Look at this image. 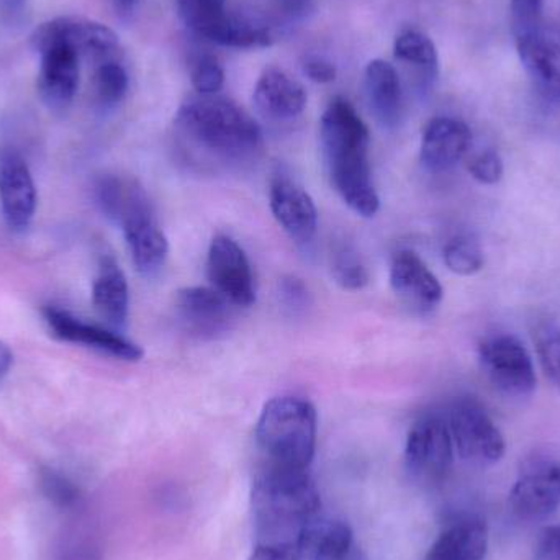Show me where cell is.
<instances>
[{
	"label": "cell",
	"instance_id": "6da1fadb",
	"mask_svg": "<svg viewBox=\"0 0 560 560\" xmlns=\"http://www.w3.org/2000/svg\"><path fill=\"white\" fill-rule=\"evenodd\" d=\"M323 161L329 183L342 202L364 219L381 209L369 164L368 125L346 98L329 102L319 121Z\"/></svg>",
	"mask_w": 560,
	"mask_h": 560
},
{
	"label": "cell",
	"instance_id": "7a4b0ae2",
	"mask_svg": "<svg viewBox=\"0 0 560 560\" xmlns=\"http://www.w3.org/2000/svg\"><path fill=\"white\" fill-rule=\"evenodd\" d=\"M176 127L190 150L212 163H242L258 153L262 133L255 118L220 95H197L180 105Z\"/></svg>",
	"mask_w": 560,
	"mask_h": 560
},
{
	"label": "cell",
	"instance_id": "3957f363",
	"mask_svg": "<svg viewBox=\"0 0 560 560\" xmlns=\"http://www.w3.org/2000/svg\"><path fill=\"white\" fill-rule=\"evenodd\" d=\"M252 500L258 542L299 545L322 506L308 470L272 466L258 474Z\"/></svg>",
	"mask_w": 560,
	"mask_h": 560
},
{
	"label": "cell",
	"instance_id": "277c9868",
	"mask_svg": "<svg viewBox=\"0 0 560 560\" xmlns=\"http://www.w3.org/2000/svg\"><path fill=\"white\" fill-rule=\"evenodd\" d=\"M95 199L102 213L124 232L138 272L156 276L170 255V243L144 187L133 177L108 174L95 184Z\"/></svg>",
	"mask_w": 560,
	"mask_h": 560
},
{
	"label": "cell",
	"instance_id": "5b68a950",
	"mask_svg": "<svg viewBox=\"0 0 560 560\" xmlns=\"http://www.w3.org/2000/svg\"><path fill=\"white\" fill-rule=\"evenodd\" d=\"M318 417L305 398L269 400L256 424V443L266 466L308 470L315 456Z\"/></svg>",
	"mask_w": 560,
	"mask_h": 560
},
{
	"label": "cell",
	"instance_id": "8992f818",
	"mask_svg": "<svg viewBox=\"0 0 560 560\" xmlns=\"http://www.w3.org/2000/svg\"><path fill=\"white\" fill-rule=\"evenodd\" d=\"M446 420L454 451L460 459L477 467H489L505 456L502 431L479 401L460 398L451 405Z\"/></svg>",
	"mask_w": 560,
	"mask_h": 560
},
{
	"label": "cell",
	"instance_id": "52a82bcc",
	"mask_svg": "<svg viewBox=\"0 0 560 560\" xmlns=\"http://www.w3.org/2000/svg\"><path fill=\"white\" fill-rule=\"evenodd\" d=\"M479 361L490 384L506 397L526 398L536 390L532 354L516 336L502 332L483 339Z\"/></svg>",
	"mask_w": 560,
	"mask_h": 560
},
{
	"label": "cell",
	"instance_id": "ba28073f",
	"mask_svg": "<svg viewBox=\"0 0 560 560\" xmlns=\"http://www.w3.org/2000/svg\"><path fill=\"white\" fill-rule=\"evenodd\" d=\"M450 427L440 415H424L415 421L405 444V466L421 483H440L454 463Z\"/></svg>",
	"mask_w": 560,
	"mask_h": 560
},
{
	"label": "cell",
	"instance_id": "9c48e42d",
	"mask_svg": "<svg viewBox=\"0 0 560 560\" xmlns=\"http://www.w3.org/2000/svg\"><path fill=\"white\" fill-rule=\"evenodd\" d=\"M180 19L202 38L230 48H265L268 30L226 13L225 0H177Z\"/></svg>",
	"mask_w": 560,
	"mask_h": 560
},
{
	"label": "cell",
	"instance_id": "30bf717a",
	"mask_svg": "<svg viewBox=\"0 0 560 560\" xmlns=\"http://www.w3.org/2000/svg\"><path fill=\"white\" fill-rule=\"evenodd\" d=\"M32 43L39 52L55 46H65L72 49L79 58H104L117 49L118 36L104 23L75 16H59L42 23L33 32Z\"/></svg>",
	"mask_w": 560,
	"mask_h": 560
},
{
	"label": "cell",
	"instance_id": "8fae6325",
	"mask_svg": "<svg viewBox=\"0 0 560 560\" xmlns=\"http://www.w3.org/2000/svg\"><path fill=\"white\" fill-rule=\"evenodd\" d=\"M42 313L51 335L61 341L84 345L85 348L120 361L138 362L143 359V349L125 336L118 335L115 329L84 322L68 310L58 308L55 305H46Z\"/></svg>",
	"mask_w": 560,
	"mask_h": 560
},
{
	"label": "cell",
	"instance_id": "7c38bea8",
	"mask_svg": "<svg viewBox=\"0 0 560 560\" xmlns=\"http://www.w3.org/2000/svg\"><path fill=\"white\" fill-rule=\"evenodd\" d=\"M207 272L213 289L233 305L252 306L256 302L252 265L235 240L225 235L213 238L207 258Z\"/></svg>",
	"mask_w": 560,
	"mask_h": 560
},
{
	"label": "cell",
	"instance_id": "4fadbf2b",
	"mask_svg": "<svg viewBox=\"0 0 560 560\" xmlns=\"http://www.w3.org/2000/svg\"><path fill=\"white\" fill-rule=\"evenodd\" d=\"M560 505V466L551 460L529 464L510 492V509L523 522H542Z\"/></svg>",
	"mask_w": 560,
	"mask_h": 560
},
{
	"label": "cell",
	"instance_id": "5bb4252c",
	"mask_svg": "<svg viewBox=\"0 0 560 560\" xmlns=\"http://www.w3.org/2000/svg\"><path fill=\"white\" fill-rule=\"evenodd\" d=\"M271 210L280 229L299 246H310L318 230V210L312 196L289 174H276L271 180Z\"/></svg>",
	"mask_w": 560,
	"mask_h": 560
},
{
	"label": "cell",
	"instance_id": "9a60e30c",
	"mask_svg": "<svg viewBox=\"0 0 560 560\" xmlns=\"http://www.w3.org/2000/svg\"><path fill=\"white\" fill-rule=\"evenodd\" d=\"M0 207L9 229H28L35 217L36 187L28 164L13 148L0 151Z\"/></svg>",
	"mask_w": 560,
	"mask_h": 560
},
{
	"label": "cell",
	"instance_id": "2e32d148",
	"mask_svg": "<svg viewBox=\"0 0 560 560\" xmlns=\"http://www.w3.org/2000/svg\"><path fill=\"white\" fill-rule=\"evenodd\" d=\"M526 74L542 97L560 101V43L538 25L515 30Z\"/></svg>",
	"mask_w": 560,
	"mask_h": 560
},
{
	"label": "cell",
	"instance_id": "e0dca14e",
	"mask_svg": "<svg viewBox=\"0 0 560 560\" xmlns=\"http://www.w3.org/2000/svg\"><path fill=\"white\" fill-rule=\"evenodd\" d=\"M177 318L197 338H217L229 331L233 303L213 287H186L176 295Z\"/></svg>",
	"mask_w": 560,
	"mask_h": 560
},
{
	"label": "cell",
	"instance_id": "ac0fdd59",
	"mask_svg": "<svg viewBox=\"0 0 560 560\" xmlns=\"http://www.w3.org/2000/svg\"><path fill=\"white\" fill-rule=\"evenodd\" d=\"M390 285L395 295L418 313H430L440 306L444 290L417 253H395L390 265Z\"/></svg>",
	"mask_w": 560,
	"mask_h": 560
},
{
	"label": "cell",
	"instance_id": "d6986e66",
	"mask_svg": "<svg viewBox=\"0 0 560 560\" xmlns=\"http://www.w3.org/2000/svg\"><path fill=\"white\" fill-rule=\"evenodd\" d=\"M472 133L463 120L436 117L427 125L421 138L420 158L431 173L453 170L469 150Z\"/></svg>",
	"mask_w": 560,
	"mask_h": 560
},
{
	"label": "cell",
	"instance_id": "ffe728a7",
	"mask_svg": "<svg viewBox=\"0 0 560 560\" xmlns=\"http://www.w3.org/2000/svg\"><path fill=\"white\" fill-rule=\"evenodd\" d=\"M39 65V98L51 110H65L74 101L79 85V56L65 46L45 49Z\"/></svg>",
	"mask_w": 560,
	"mask_h": 560
},
{
	"label": "cell",
	"instance_id": "44dd1931",
	"mask_svg": "<svg viewBox=\"0 0 560 560\" xmlns=\"http://www.w3.org/2000/svg\"><path fill=\"white\" fill-rule=\"evenodd\" d=\"M255 104L269 120H292L305 110L306 92L289 72L272 66L256 84Z\"/></svg>",
	"mask_w": 560,
	"mask_h": 560
},
{
	"label": "cell",
	"instance_id": "7402d4cb",
	"mask_svg": "<svg viewBox=\"0 0 560 560\" xmlns=\"http://www.w3.org/2000/svg\"><path fill=\"white\" fill-rule=\"evenodd\" d=\"M489 549V529L479 518H463L447 526L424 560H483Z\"/></svg>",
	"mask_w": 560,
	"mask_h": 560
},
{
	"label": "cell",
	"instance_id": "603a6c76",
	"mask_svg": "<svg viewBox=\"0 0 560 560\" xmlns=\"http://www.w3.org/2000/svg\"><path fill=\"white\" fill-rule=\"evenodd\" d=\"M92 303L98 315L114 329L127 325L130 312V289L127 278L114 258H104L92 283Z\"/></svg>",
	"mask_w": 560,
	"mask_h": 560
},
{
	"label": "cell",
	"instance_id": "cb8c5ba5",
	"mask_svg": "<svg viewBox=\"0 0 560 560\" xmlns=\"http://www.w3.org/2000/svg\"><path fill=\"white\" fill-rule=\"evenodd\" d=\"M351 528L339 520L308 523L299 539L300 560H346L354 552Z\"/></svg>",
	"mask_w": 560,
	"mask_h": 560
},
{
	"label": "cell",
	"instance_id": "d4e9b609",
	"mask_svg": "<svg viewBox=\"0 0 560 560\" xmlns=\"http://www.w3.org/2000/svg\"><path fill=\"white\" fill-rule=\"evenodd\" d=\"M365 91L375 118L384 127L394 128L400 121L404 105L397 69L384 59H372L365 68Z\"/></svg>",
	"mask_w": 560,
	"mask_h": 560
},
{
	"label": "cell",
	"instance_id": "484cf974",
	"mask_svg": "<svg viewBox=\"0 0 560 560\" xmlns=\"http://www.w3.org/2000/svg\"><path fill=\"white\" fill-rule=\"evenodd\" d=\"M395 58L417 68L427 79L438 74V49L433 39L420 30H405L395 38Z\"/></svg>",
	"mask_w": 560,
	"mask_h": 560
},
{
	"label": "cell",
	"instance_id": "4316f807",
	"mask_svg": "<svg viewBox=\"0 0 560 560\" xmlns=\"http://www.w3.org/2000/svg\"><path fill=\"white\" fill-rule=\"evenodd\" d=\"M444 265L457 276H474L486 265L482 246L469 235H457L444 246Z\"/></svg>",
	"mask_w": 560,
	"mask_h": 560
},
{
	"label": "cell",
	"instance_id": "83f0119b",
	"mask_svg": "<svg viewBox=\"0 0 560 560\" xmlns=\"http://www.w3.org/2000/svg\"><path fill=\"white\" fill-rule=\"evenodd\" d=\"M128 74L118 62H104L94 74V92L98 102L115 105L124 101L128 91Z\"/></svg>",
	"mask_w": 560,
	"mask_h": 560
},
{
	"label": "cell",
	"instance_id": "f1b7e54d",
	"mask_svg": "<svg viewBox=\"0 0 560 560\" xmlns=\"http://www.w3.org/2000/svg\"><path fill=\"white\" fill-rule=\"evenodd\" d=\"M536 351L546 377L560 390V328L546 323L535 331Z\"/></svg>",
	"mask_w": 560,
	"mask_h": 560
},
{
	"label": "cell",
	"instance_id": "f546056e",
	"mask_svg": "<svg viewBox=\"0 0 560 560\" xmlns=\"http://www.w3.org/2000/svg\"><path fill=\"white\" fill-rule=\"evenodd\" d=\"M39 490L46 500L61 510L74 509L81 500L79 487L55 469L39 470Z\"/></svg>",
	"mask_w": 560,
	"mask_h": 560
},
{
	"label": "cell",
	"instance_id": "4dcf8cb0",
	"mask_svg": "<svg viewBox=\"0 0 560 560\" xmlns=\"http://www.w3.org/2000/svg\"><path fill=\"white\" fill-rule=\"evenodd\" d=\"M332 278L341 289L361 290L369 283V271L351 248H341L332 258Z\"/></svg>",
	"mask_w": 560,
	"mask_h": 560
},
{
	"label": "cell",
	"instance_id": "1f68e13d",
	"mask_svg": "<svg viewBox=\"0 0 560 560\" xmlns=\"http://www.w3.org/2000/svg\"><path fill=\"white\" fill-rule=\"evenodd\" d=\"M190 81L200 95H215L223 88L225 72L213 56H197L190 66Z\"/></svg>",
	"mask_w": 560,
	"mask_h": 560
},
{
	"label": "cell",
	"instance_id": "d6a6232c",
	"mask_svg": "<svg viewBox=\"0 0 560 560\" xmlns=\"http://www.w3.org/2000/svg\"><path fill=\"white\" fill-rule=\"evenodd\" d=\"M467 171L477 183L486 186H495L502 180L505 166H503L502 156L497 151L486 150L476 154L467 164Z\"/></svg>",
	"mask_w": 560,
	"mask_h": 560
},
{
	"label": "cell",
	"instance_id": "836d02e7",
	"mask_svg": "<svg viewBox=\"0 0 560 560\" xmlns=\"http://www.w3.org/2000/svg\"><path fill=\"white\" fill-rule=\"evenodd\" d=\"M249 560H300L299 545L289 542H256Z\"/></svg>",
	"mask_w": 560,
	"mask_h": 560
},
{
	"label": "cell",
	"instance_id": "e575fe53",
	"mask_svg": "<svg viewBox=\"0 0 560 560\" xmlns=\"http://www.w3.org/2000/svg\"><path fill=\"white\" fill-rule=\"evenodd\" d=\"M545 0H512L515 30L538 25Z\"/></svg>",
	"mask_w": 560,
	"mask_h": 560
},
{
	"label": "cell",
	"instance_id": "d590c367",
	"mask_svg": "<svg viewBox=\"0 0 560 560\" xmlns=\"http://www.w3.org/2000/svg\"><path fill=\"white\" fill-rule=\"evenodd\" d=\"M280 296L292 310L305 308L308 305V289L296 278H287L280 282Z\"/></svg>",
	"mask_w": 560,
	"mask_h": 560
},
{
	"label": "cell",
	"instance_id": "8d00e7d4",
	"mask_svg": "<svg viewBox=\"0 0 560 560\" xmlns=\"http://www.w3.org/2000/svg\"><path fill=\"white\" fill-rule=\"evenodd\" d=\"M303 71L312 79L313 82L318 84H328L336 79V68L331 62L326 61L323 58H316V56H310L303 62Z\"/></svg>",
	"mask_w": 560,
	"mask_h": 560
},
{
	"label": "cell",
	"instance_id": "74e56055",
	"mask_svg": "<svg viewBox=\"0 0 560 560\" xmlns=\"http://www.w3.org/2000/svg\"><path fill=\"white\" fill-rule=\"evenodd\" d=\"M536 556L538 560H560V526H552L542 533Z\"/></svg>",
	"mask_w": 560,
	"mask_h": 560
},
{
	"label": "cell",
	"instance_id": "f35d334b",
	"mask_svg": "<svg viewBox=\"0 0 560 560\" xmlns=\"http://www.w3.org/2000/svg\"><path fill=\"white\" fill-rule=\"evenodd\" d=\"M28 0H0V25H20L25 19Z\"/></svg>",
	"mask_w": 560,
	"mask_h": 560
},
{
	"label": "cell",
	"instance_id": "ab89813d",
	"mask_svg": "<svg viewBox=\"0 0 560 560\" xmlns=\"http://www.w3.org/2000/svg\"><path fill=\"white\" fill-rule=\"evenodd\" d=\"M12 365V349L9 348V345H7V342H3L2 339H0V384H2L3 378H5L7 375H9Z\"/></svg>",
	"mask_w": 560,
	"mask_h": 560
},
{
	"label": "cell",
	"instance_id": "60d3db41",
	"mask_svg": "<svg viewBox=\"0 0 560 560\" xmlns=\"http://www.w3.org/2000/svg\"><path fill=\"white\" fill-rule=\"evenodd\" d=\"M312 0H279L280 7L292 15L305 12Z\"/></svg>",
	"mask_w": 560,
	"mask_h": 560
},
{
	"label": "cell",
	"instance_id": "b9f144b4",
	"mask_svg": "<svg viewBox=\"0 0 560 560\" xmlns=\"http://www.w3.org/2000/svg\"><path fill=\"white\" fill-rule=\"evenodd\" d=\"M114 3L120 10H131L135 3H137V0H114Z\"/></svg>",
	"mask_w": 560,
	"mask_h": 560
},
{
	"label": "cell",
	"instance_id": "7bdbcfd3",
	"mask_svg": "<svg viewBox=\"0 0 560 560\" xmlns=\"http://www.w3.org/2000/svg\"><path fill=\"white\" fill-rule=\"evenodd\" d=\"M346 560H362V559H361V558H359V556H358V555H355V552H352V555H351V556H349V558H348V559H346Z\"/></svg>",
	"mask_w": 560,
	"mask_h": 560
}]
</instances>
